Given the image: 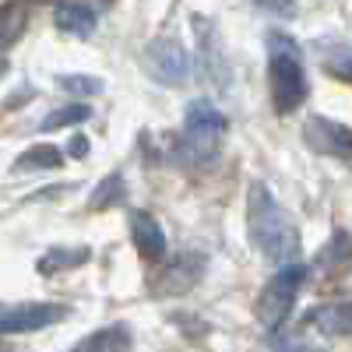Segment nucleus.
I'll use <instances>...</instances> for the list:
<instances>
[{
	"label": "nucleus",
	"instance_id": "aec40b11",
	"mask_svg": "<svg viewBox=\"0 0 352 352\" xmlns=\"http://www.w3.org/2000/svg\"><path fill=\"white\" fill-rule=\"evenodd\" d=\"M324 71L328 74H335L338 81H352V67H349V46L342 43V46H335V53L331 56H324Z\"/></svg>",
	"mask_w": 352,
	"mask_h": 352
},
{
	"label": "nucleus",
	"instance_id": "f3484780",
	"mask_svg": "<svg viewBox=\"0 0 352 352\" xmlns=\"http://www.w3.org/2000/svg\"><path fill=\"white\" fill-rule=\"evenodd\" d=\"M197 39H201V50H204V53H201V67H204V74L219 85V64H222L219 36L208 32V21H204V18H197Z\"/></svg>",
	"mask_w": 352,
	"mask_h": 352
},
{
	"label": "nucleus",
	"instance_id": "b1692460",
	"mask_svg": "<svg viewBox=\"0 0 352 352\" xmlns=\"http://www.w3.org/2000/svg\"><path fill=\"white\" fill-rule=\"evenodd\" d=\"M0 71H4V56H0Z\"/></svg>",
	"mask_w": 352,
	"mask_h": 352
},
{
	"label": "nucleus",
	"instance_id": "6ab92c4d",
	"mask_svg": "<svg viewBox=\"0 0 352 352\" xmlns=\"http://www.w3.org/2000/svg\"><path fill=\"white\" fill-rule=\"evenodd\" d=\"M56 85H60L64 92H74V96H99L102 92V81L92 78V74H60Z\"/></svg>",
	"mask_w": 352,
	"mask_h": 352
},
{
	"label": "nucleus",
	"instance_id": "1a4fd4ad",
	"mask_svg": "<svg viewBox=\"0 0 352 352\" xmlns=\"http://www.w3.org/2000/svg\"><path fill=\"white\" fill-rule=\"evenodd\" d=\"M102 4H56L53 8V25L67 36H78V39H88L99 28V18H102Z\"/></svg>",
	"mask_w": 352,
	"mask_h": 352
},
{
	"label": "nucleus",
	"instance_id": "2eb2a0df",
	"mask_svg": "<svg viewBox=\"0 0 352 352\" xmlns=\"http://www.w3.org/2000/svg\"><path fill=\"white\" fill-rule=\"evenodd\" d=\"M85 120H92V109H88L85 102H71V106H60V109L46 113L43 120H39V131L43 134H53V131H60V127H74V124H85Z\"/></svg>",
	"mask_w": 352,
	"mask_h": 352
},
{
	"label": "nucleus",
	"instance_id": "39448f33",
	"mask_svg": "<svg viewBox=\"0 0 352 352\" xmlns=\"http://www.w3.org/2000/svg\"><path fill=\"white\" fill-rule=\"evenodd\" d=\"M144 64H148V74L162 85H184L190 74V53L180 39L173 36H159L144 46Z\"/></svg>",
	"mask_w": 352,
	"mask_h": 352
},
{
	"label": "nucleus",
	"instance_id": "9d476101",
	"mask_svg": "<svg viewBox=\"0 0 352 352\" xmlns=\"http://www.w3.org/2000/svg\"><path fill=\"white\" fill-rule=\"evenodd\" d=\"M127 229H131V240L141 250V257H148V261H162L166 257V232H162L155 215L134 208L131 219H127Z\"/></svg>",
	"mask_w": 352,
	"mask_h": 352
},
{
	"label": "nucleus",
	"instance_id": "7ed1b4c3",
	"mask_svg": "<svg viewBox=\"0 0 352 352\" xmlns=\"http://www.w3.org/2000/svg\"><path fill=\"white\" fill-rule=\"evenodd\" d=\"M303 282H307V268L292 261V264H282V268L275 272V278L261 289V296H257V303H254V314H257V320H261L268 331L282 328V320L292 314Z\"/></svg>",
	"mask_w": 352,
	"mask_h": 352
},
{
	"label": "nucleus",
	"instance_id": "0eeeda50",
	"mask_svg": "<svg viewBox=\"0 0 352 352\" xmlns=\"http://www.w3.org/2000/svg\"><path fill=\"white\" fill-rule=\"evenodd\" d=\"M67 317V307L60 303H21V307H4L0 310V335H28L50 328L56 320Z\"/></svg>",
	"mask_w": 352,
	"mask_h": 352
},
{
	"label": "nucleus",
	"instance_id": "6e6552de",
	"mask_svg": "<svg viewBox=\"0 0 352 352\" xmlns=\"http://www.w3.org/2000/svg\"><path fill=\"white\" fill-rule=\"evenodd\" d=\"M303 138L314 152L320 155H335V159H349V127L338 124V120H328V116H310L307 127H303Z\"/></svg>",
	"mask_w": 352,
	"mask_h": 352
},
{
	"label": "nucleus",
	"instance_id": "f8f14e48",
	"mask_svg": "<svg viewBox=\"0 0 352 352\" xmlns=\"http://www.w3.org/2000/svg\"><path fill=\"white\" fill-rule=\"evenodd\" d=\"M310 324L320 335H331V338H345L352 331V310L349 303H324L310 314Z\"/></svg>",
	"mask_w": 352,
	"mask_h": 352
},
{
	"label": "nucleus",
	"instance_id": "f257e3e1",
	"mask_svg": "<svg viewBox=\"0 0 352 352\" xmlns=\"http://www.w3.org/2000/svg\"><path fill=\"white\" fill-rule=\"evenodd\" d=\"M247 236L250 243L275 264H292L300 254V232L289 212L272 197L264 184H250L247 190Z\"/></svg>",
	"mask_w": 352,
	"mask_h": 352
},
{
	"label": "nucleus",
	"instance_id": "20e7f679",
	"mask_svg": "<svg viewBox=\"0 0 352 352\" xmlns=\"http://www.w3.org/2000/svg\"><path fill=\"white\" fill-rule=\"evenodd\" d=\"M226 134V113L208 102V99H194L184 113V148L190 152V159L208 162Z\"/></svg>",
	"mask_w": 352,
	"mask_h": 352
},
{
	"label": "nucleus",
	"instance_id": "dca6fc26",
	"mask_svg": "<svg viewBox=\"0 0 352 352\" xmlns=\"http://www.w3.org/2000/svg\"><path fill=\"white\" fill-rule=\"evenodd\" d=\"M124 194H127V187H124V176H120V173H109L106 180L92 190V197H88V208H92V212L113 208V204H120V201H124Z\"/></svg>",
	"mask_w": 352,
	"mask_h": 352
},
{
	"label": "nucleus",
	"instance_id": "ddd939ff",
	"mask_svg": "<svg viewBox=\"0 0 352 352\" xmlns=\"http://www.w3.org/2000/svg\"><path fill=\"white\" fill-rule=\"evenodd\" d=\"M56 166H64V152L53 148V144H32L14 159V173H46Z\"/></svg>",
	"mask_w": 352,
	"mask_h": 352
},
{
	"label": "nucleus",
	"instance_id": "a211bd4d",
	"mask_svg": "<svg viewBox=\"0 0 352 352\" xmlns=\"http://www.w3.org/2000/svg\"><path fill=\"white\" fill-rule=\"evenodd\" d=\"M21 28H25V11L21 8H14V4L0 8V50H4L8 43H14Z\"/></svg>",
	"mask_w": 352,
	"mask_h": 352
},
{
	"label": "nucleus",
	"instance_id": "f03ea898",
	"mask_svg": "<svg viewBox=\"0 0 352 352\" xmlns=\"http://www.w3.org/2000/svg\"><path fill=\"white\" fill-rule=\"evenodd\" d=\"M268 78H272L275 113L289 116L307 102L310 85H307V67H303V50L285 32L268 36Z\"/></svg>",
	"mask_w": 352,
	"mask_h": 352
},
{
	"label": "nucleus",
	"instance_id": "5701e85b",
	"mask_svg": "<svg viewBox=\"0 0 352 352\" xmlns=\"http://www.w3.org/2000/svg\"><path fill=\"white\" fill-rule=\"evenodd\" d=\"M292 352H324V349H314V345H300V349H292Z\"/></svg>",
	"mask_w": 352,
	"mask_h": 352
},
{
	"label": "nucleus",
	"instance_id": "4be33fe9",
	"mask_svg": "<svg viewBox=\"0 0 352 352\" xmlns=\"http://www.w3.org/2000/svg\"><path fill=\"white\" fill-rule=\"evenodd\" d=\"M261 11H268V14H282V18L296 14V8H292V4H261Z\"/></svg>",
	"mask_w": 352,
	"mask_h": 352
},
{
	"label": "nucleus",
	"instance_id": "423d86ee",
	"mask_svg": "<svg viewBox=\"0 0 352 352\" xmlns=\"http://www.w3.org/2000/svg\"><path fill=\"white\" fill-rule=\"evenodd\" d=\"M204 268H208V257H204L201 250H187V254L162 264V272L152 282V292L155 296H180V292H190L201 282Z\"/></svg>",
	"mask_w": 352,
	"mask_h": 352
},
{
	"label": "nucleus",
	"instance_id": "9b49d317",
	"mask_svg": "<svg viewBox=\"0 0 352 352\" xmlns=\"http://www.w3.org/2000/svg\"><path fill=\"white\" fill-rule=\"evenodd\" d=\"M131 349H134V331L127 324H106L74 342L71 352H131Z\"/></svg>",
	"mask_w": 352,
	"mask_h": 352
},
{
	"label": "nucleus",
	"instance_id": "4468645a",
	"mask_svg": "<svg viewBox=\"0 0 352 352\" xmlns=\"http://www.w3.org/2000/svg\"><path fill=\"white\" fill-rule=\"evenodd\" d=\"M88 257H92V254H88V247H53L50 254L39 257L36 268L43 275H56V272H64V268H78V264H85Z\"/></svg>",
	"mask_w": 352,
	"mask_h": 352
},
{
	"label": "nucleus",
	"instance_id": "412c9836",
	"mask_svg": "<svg viewBox=\"0 0 352 352\" xmlns=\"http://www.w3.org/2000/svg\"><path fill=\"white\" fill-rule=\"evenodd\" d=\"M67 152H71L74 159H85V155H88V138H85V134H74L71 144H67Z\"/></svg>",
	"mask_w": 352,
	"mask_h": 352
}]
</instances>
